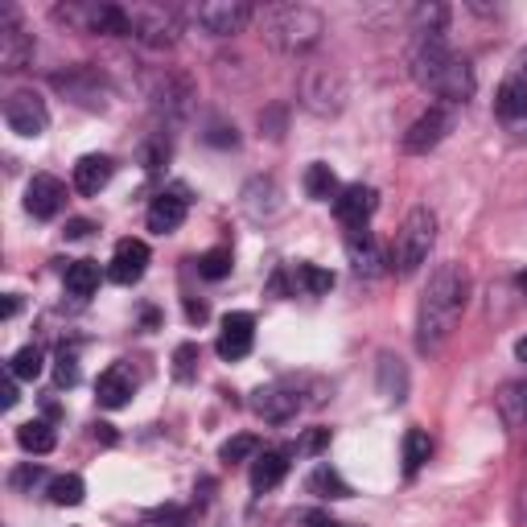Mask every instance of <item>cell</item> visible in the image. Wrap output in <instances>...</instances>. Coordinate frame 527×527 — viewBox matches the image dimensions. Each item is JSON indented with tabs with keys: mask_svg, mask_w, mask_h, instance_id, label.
<instances>
[{
	"mask_svg": "<svg viewBox=\"0 0 527 527\" xmlns=\"http://www.w3.org/2000/svg\"><path fill=\"white\" fill-rule=\"evenodd\" d=\"M206 140L210 145H219V149H227V145H235V124L227 128V124H210V132H206Z\"/></svg>",
	"mask_w": 527,
	"mask_h": 527,
	"instance_id": "38",
	"label": "cell"
},
{
	"mask_svg": "<svg viewBox=\"0 0 527 527\" xmlns=\"http://www.w3.org/2000/svg\"><path fill=\"white\" fill-rule=\"evenodd\" d=\"M519 289H523V293H527V272H523V276H519Z\"/></svg>",
	"mask_w": 527,
	"mask_h": 527,
	"instance_id": "49",
	"label": "cell"
},
{
	"mask_svg": "<svg viewBox=\"0 0 527 527\" xmlns=\"http://www.w3.org/2000/svg\"><path fill=\"white\" fill-rule=\"evenodd\" d=\"M13 404H17V383L9 375V383H5V408H13Z\"/></svg>",
	"mask_w": 527,
	"mask_h": 527,
	"instance_id": "47",
	"label": "cell"
},
{
	"mask_svg": "<svg viewBox=\"0 0 527 527\" xmlns=\"http://www.w3.org/2000/svg\"><path fill=\"white\" fill-rule=\"evenodd\" d=\"M186 210H190V198L182 194V190H165V194H157L153 198V206H149V231H157V235H173L182 223H186Z\"/></svg>",
	"mask_w": 527,
	"mask_h": 527,
	"instance_id": "17",
	"label": "cell"
},
{
	"mask_svg": "<svg viewBox=\"0 0 527 527\" xmlns=\"http://www.w3.org/2000/svg\"><path fill=\"white\" fill-rule=\"evenodd\" d=\"M62 206H66V186L54 173H38V178L25 186V210L33 219H58Z\"/></svg>",
	"mask_w": 527,
	"mask_h": 527,
	"instance_id": "14",
	"label": "cell"
},
{
	"mask_svg": "<svg viewBox=\"0 0 527 527\" xmlns=\"http://www.w3.org/2000/svg\"><path fill=\"white\" fill-rule=\"evenodd\" d=\"M99 289V268L91 260H75V264H66V293H75V297H91Z\"/></svg>",
	"mask_w": 527,
	"mask_h": 527,
	"instance_id": "28",
	"label": "cell"
},
{
	"mask_svg": "<svg viewBox=\"0 0 527 527\" xmlns=\"http://www.w3.org/2000/svg\"><path fill=\"white\" fill-rule=\"evenodd\" d=\"M293 285H297L301 293H309V297H322V293L334 289V272H326V268H318V264H297Z\"/></svg>",
	"mask_w": 527,
	"mask_h": 527,
	"instance_id": "30",
	"label": "cell"
},
{
	"mask_svg": "<svg viewBox=\"0 0 527 527\" xmlns=\"http://www.w3.org/2000/svg\"><path fill=\"white\" fill-rule=\"evenodd\" d=\"M252 17H256V9L248 5V0H202V5H194V21L210 33V38L243 33Z\"/></svg>",
	"mask_w": 527,
	"mask_h": 527,
	"instance_id": "7",
	"label": "cell"
},
{
	"mask_svg": "<svg viewBox=\"0 0 527 527\" xmlns=\"http://www.w3.org/2000/svg\"><path fill=\"white\" fill-rule=\"evenodd\" d=\"M128 38L145 42L153 50H169L178 42V17L161 5H132L128 9Z\"/></svg>",
	"mask_w": 527,
	"mask_h": 527,
	"instance_id": "6",
	"label": "cell"
},
{
	"mask_svg": "<svg viewBox=\"0 0 527 527\" xmlns=\"http://www.w3.org/2000/svg\"><path fill=\"white\" fill-rule=\"evenodd\" d=\"M153 99H157V112H161V116H169V120H182V116L190 112V99H194V91H190V79H182V75H165V79L157 83Z\"/></svg>",
	"mask_w": 527,
	"mask_h": 527,
	"instance_id": "21",
	"label": "cell"
},
{
	"mask_svg": "<svg viewBox=\"0 0 527 527\" xmlns=\"http://www.w3.org/2000/svg\"><path fill=\"white\" fill-rule=\"evenodd\" d=\"M54 379H58V388H75V383H79V363H75V355H66V350H62V355L54 359Z\"/></svg>",
	"mask_w": 527,
	"mask_h": 527,
	"instance_id": "37",
	"label": "cell"
},
{
	"mask_svg": "<svg viewBox=\"0 0 527 527\" xmlns=\"http://www.w3.org/2000/svg\"><path fill=\"white\" fill-rule=\"evenodd\" d=\"M243 210L264 223V219H276L280 215V186L272 178H252L248 186H243Z\"/></svg>",
	"mask_w": 527,
	"mask_h": 527,
	"instance_id": "20",
	"label": "cell"
},
{
	"mask_svg": "<svg viewBox=\"0 0 527 527\" xmlns=\"http://www.w3.org/2000/svg\"><path fill=\"white\" fill-rule=\"evenodd\" d=\"M309 490H313V495H322V499H346L350 495V486L342 482V474L330 470V466H318L309 474Z\"/></svg>",
	"mask_w": 527,
	"mask_h": 527,
	"instance_id": "32",
	"label": "cell"
},
{
	"mask_svg": "<svg viewBox=\"0 0 527 527\" xmlns=\"http://www.w3.org/2000/svg\"><path fill=\"white\" fill-rule=\"evenodd\" d=\"M449 128H453V112L449 108H429L420 120H412V128L404 132V153H412V157H420V153H429V149H437L441 140L449 136Z\"/></svg>",
	"mask_w": 527,
	"mask_h": 527,
	"instance_id": "10",
	"label": "cell"
},
{
	"mask_svg": "<svg viewBox=\"0 0 527 527\" xmlns=\"http://www.w3.org/2000/svg\"><path fill=\"white\" fill-rule=\"evenodd\" d=\"M293 523H305V527H346V523L326 519L322 511H301V515H293Z\"/></svg>",
	"mask_w": 527,
	"mask_h": 527,
	"instance_id": "41",
	"label": "cell"
},
{
	"mask_svg": "<svg viewBox=\"0 0 527 527\" xmlns=\"http://www.w3.org/2000/svg\"><path fill=\"white\" fill-rule=\"evenodd\" d=\"M523 507H527V499H523Z\"/></svg>",
	"mask_w": 527,
	"mask_h": 527,
	"instance_id": "50",
	"label": "cell"
},
{
	"mask_svg": "<svg viewBox=\"0 0 527 527\" xmlns=\"http://www.w3.org/2000/svg\"><path fill=\"white\" fill-rule=\"evenodd\" d=\"M252 342H256V318H252V313H243V309L227 313V318H223V330H219V342H215L219 359H227V363L248 359Z\"/></svg>",
	"mask_w": 527,
	"mask_h": 527,
	"instance_id": "11",
	"label": "cell"
},
{
	"mask_svg": "<svg viewBox=\"0 0 527 527\" xmlns=\"http://www.w3.org/2000/svg\"><path fill=\"white\" fill-rule=\"evenodd\" d=\"M194 375H198V346L194 342H182L178 350H173V379L190 383Z\"/></svg>",
	"mask_w": 527,
	"mask_h": 527,
	"instance_id": "35",
	"label": "cell"
},
{
	"mask_svg": "<svg viewBox=\"0 0 527 527\" xmlns=\"http://www.w3.org/2000/svg\"><path fill=\"white\" fill-rule=\"evenodd\" d=\"M466 297H470V276L462 264H441L429 276L425 297H420V309H416V346L425 355H437L445 346V338L453 334L466 309Z\"/></svg>",
	"mask_w": 527,
	"mask_h": 527,
	"instance_id": "1",
	"label": "cell"
},
{
	"mask_svg": "<svg viewBox=\"0 0 527 527\" xmlns=\"http://www.w3.org/2000/svg\"><path fill=\"white\" fill-rule=\"evenodd\" d=\"M132 392H136V379H132V371L128 367H108L99 375V383H95V400H99V408H124L128 400H132Z\"/></svg>",
	"mask_w": 527,
	"mask_h": 527,
	"instance_id": "19",
	"label": "cell"
},
{
	"mask_svg": "<svg viewBox=\"0 0 527 527\" xmlns=\"http://www.w3.org/2000/svg\"><path fill=\"white\" fill-rule=\"evenodd\" d=\"M429 453H433V437L425 429H408L404 433V474H416L429 462Z\"/></svg>",
	"mask_w": 527,
	"mask_h": 527,
	"instance_id": "29",
	"label": "cell"
},
{
	"mask_svg": "<svg viewBox=\"0 0 527 527\" xmlns=\"http://www.w3.org/2000/svg\"><path fill=\"white\" fill-rule=\"evenodd\" d=\"M334 215L342 219V227H367V219L375 215V190L355 182L346 186L338 198H334Z\"/></svg>",
	"mask_w": 527,
	"mask_h": 527,
	"instance_id": "16",
	"label": "cell"
},
{
	"mask_svg": "<svg viewBox=\"0 0 527 527\" xmlns=\"http://www.w3.org/2000/svg\"><path fill=\"white\" fill-rule=\"evenodd\" d=\"M305 194H309L313 202H330V198H338L342 186H338V178H334V169L322 165V161H313V165L305 169Z\"/></svg>",
	"mask_w": 527,
	"mask_h": 527,
	"instance_id": "25",
	"label": "cell"
},
{
	"mask_svg": "<svg viewBox=\"0 0 527 527\" xmlns=\"http://www.w3.org/2000/svg\"><path fill=\"white\" fill-rule=\"evenodd\" d=\"M50 499H54L58 507H79V503L87 499V482H83L79 474H58V478L50 482Z\"/></svg>",
	"mask_w": 527,
	"mask_h": 527,
	"instance_id": "31",
	"label": "cell"
},
{
	"mask_svg": "<svg viewBox=\"0 0 527 527\" xmlns=\"http://www.w3.org/2000/svg\"><path fill=\"white\" fill-rule=\"evenodd\" d=\"M83 235H91V223L87 219H70L66 223V239H83Z\"/></svg>",
	"mask_w": 527,
	"mask_h": 527,
	"instance_id": "44",
	"label": "cell"
},
{
	"mask_svg": "<svg viewBox=\"0 0 527 527\" xmlns=\"http://www.w3.org/2000/svg\"><path fill=\"white\" fill-rule=\"evenodd\" d=\"M285 474H289V453L285 449H264L252 462V490L256 495H268V490H276L280 482H285Z\"/></svg>",
	"mask_w": 527,
	"mask_h": 527,
	"instance_id": "22",
	"label": "cell"
},
{
	"mask_svg": "<svg viewBox=\"0 0 527 527\" xmlns=\"http://www.w3.org/2000/svg\"><path fill=\"white\" fill-rule=\"evenodd\" d=\"M33 482H42V466H21V470L13 474V486H17V490H25V486H33Z\"/></svg>",
	"mask_w": 527,
	"mask_h": 527,
	"instance_id": "42",
	"label": "cell"
},
{
	"mask_svg": "<svg viewBox=\"0 0 527 527\" xmlns=\"http://www.w3.org/2000/svg\"><path fill=\"white\" fill-rule=\"evenodd\" d=\"M145 268H149V243L145 239H120L116 252H112L108 276L116 285H136V280L145 276Z\"/></svg>",
	"mask_w": 527,
	"mask_h": 527,
	"instance_id": "15",
	"label": "cell"
},
{
	"mask_svg": "<svg viewBox=\"0 0 527 527\" xmlns=\"http://www.w3.org/2000/svg\"><path fill=\"white\" fill-rule=\"evenodd\" d=\"M322 13L318 9H309V5H276L264 13V33H268V42L276 50H285V54H301L309 50L313 42L322 38Z\"/></svg>",
	"mask_w": 527,
	"mask_h": 527,
	"instance_id": "2",
	"label": "cell"
},
{
	"mask_svg": "<svg viewBox=\"0 0 527 527\" xmlns=\"http://www.w3.org/2000/svg\"><path fill=\"white\" fill-rule=\"evenodd\" d=\"M495 404H499V416L507 420L511 429H515V425H527V379L507 383V388L495 396Z\"/></svg>",
	"mask_w": 527,
	"mask_h": 527,
	"instance_id": "24",
	"label": "cell"
},
{
	"mask_svg": "<svg viewBox=\"0 0 527 527\" xmlns=\"http://www.w3.org/2000/svg\"><path fill=\"white\" fill-rule=\"evenodd\" d=\"M54 87L66 99H75L79 108H87V112L108 108V87H103V79L95 75V70H87V66H75V70H66V75H54Z\"/></svg>",
	"mask_w": 527,
	"mask_h": 527,
	"instance_id": "9",
	"label": "cell"
},
{
	"mask_svg": "<svg viewBox=\"0 0 527 527\" xmlns=\"http://www.w3.org/2000/svg\"><path fill=\"white\" fill-rule=\"evenodd\" d=\"M507 83H515V87H523V91H527V50H519V54H515V62H511V75H507Z\"/></svg>",
	"mask_w": 527,
	"mask_h": 527,
	"instance_id": "40",
	"label": "cell"
},
{
	"mask_svg": "<svg viewBox=\"0 0 527 527\" xmlns=\"http://www.w3.org/2000/svg\"><path fill=\"white\" fill-rule=\"evenodd\" d=\"M231 248H215V252H206L202 260H198V272L206 276V280H227L231 276Z\"/></svg>",
	"mask_w": 527,
	"mask_h": 527,
	"instance_id": "34",
	"label": "cell"
},
{
	"mask_svg": "<svg viewBox=\"0 0 527 527\" xmlns=\"http://www.w3.org/2000/svg\"><path fill=\"white\" fill-rule=\"evenodd\" d=\"M42 363H46L42 359V346H21L17 355L9 359V375L13 379H38L42 375Z\"/></svg>",
	"mask_w": 527,
	"mask_h": 527,
	"instance_id": "33",
	"label": "cell"
},
{
	"mask_svg": "<svg viewBox=\"0 0 527 527\" xmlns=\"http://www.w3.org/2000/svg\"><path fill=\"white\" fill-rule=\"evenodd\" d=\"M379 392L388 396V400H404V392H408V371H404V363L400 359H392V355H383L379 359Z\"/></svg>",
	"mask_w": 527,
	"mask_h": 527,
	"instance_id": "27",
	"label": "cell"
},
{
	"mask_svg": "<svg viewBox=\"0 0 527 527\" xmlns=\"http://www.w3.org/2000/svg\"><path fill=\"white\" fill-rule=\"evenodd\" d=\"M326 445H330V429H313V433H305L301 453H322Z\"/></svg>",
	"mask_w": 527,
	"mask_h": 527,
	"instance_id": "39",
	"label": "cell"
},
{
	"mask_svg": "<svg viewBox=\"0 0 527 527\" xmlns=\"http://www.w3.org/2000/svg\"><path fill=\"white\" fill-rule=\"evenodd\" d=\"M256 449H260V441H256L252 433H239V437H231V441L219 449V458H223V462H248V458H256Z\"/></svg>",
	"mask_w": 527,
	"mask_h": 527,
	"instance_id": "36",
	"label": "cell"
},
{
	"mask_svg": "<svg viewBox=\"0 0 527 527\" xmlns=\"http://www.w3.org/2000/svg\"><path fill=\"white\" fill-rule=\"evenodd\" d=\"M54 17L79 33H103V38H120L128 33V9L120 5H103V0H70V5H58Z\"/></svg>",
	"mask_w": 527,
	"mask_h": 527,
	"instance_id": "5",
	"label": "cell"
},
{
	"mask_svg": "<svg viewBox=\"0 0 527 527\" xmlns=\"http://www.w3.org/2000/svg\"><path fill=\"white\" fill-rule=\"evenodd\" d=\"M5 124L25 136V140H38L50 128V112H46V99L33 95V91H13L5 103Z\"/></svg>",
	"mask_w": 527,
	"mask_h": 527,
	"instance_id": "8",
	"label": "cell"
},
{
	"mask_svg": "<svg viewBox=\"0 0 527 527\" xmlns=\"http://www.w3.org/2000/svg\"><path fill=\"white\" fill-rule=\"evenodd\" d=\"M54 441H58V437H54V425H50V420H29V425L17 429V445H21L25 453H33V458L50 453Z\"/></svg>",
	"mask_w": 527,
	"mask_h": 527,
	"instance_id": "26",
	"label": "cell"
},
{
	"mask_svg": "<svg viewBox=\"0 0 527 527\" xmlns=\"http://www.w3.org/2000/svg\"><path fill=\"white\" fill-rule=\"evenodd\" d=\"M95 441H103V445H116V429H112V425H95Z\"/></svg>",
	"mask_w": 527,
	"mask_h": 527,
	"instance_id": "46",
	"label": "cell"
},
{
	"mask_svg": "<svg viewBox=\"0 0 527 527\" xmlns=\"http://www.w3.org/2000/svg\"><path fill=\"white\" fill-rule=\"evenodd\" d=\"M33 58V38L25 33L21 17L13 9L0 13V70H25Z\"/></svg>",
	"mask_w": 527,
	"mask_h": 527,
	"instance_id": "13",
	"label": "cell"
},
{
	"mask_svg": "<svg viewBox=\"0 0 527 527\" xmlns=\"http://www.w3.org/2000/svg\"><path fill=\"white\" fill-rule=\"evenodd\" d=\"M112 173H116L112 157H103V153H87V157H79V165H75V190L91 198V194H99L103 186L112 182Z\"/></svg>",
	"mask_w": 527,
	"mask_h": 527,
	"instance_id": "23",
	"label": "cell"
},
{
	"mask_svg": "<svg viewBox=\"0 0 527 527\" xmlns=\"http://www.w3.org/2000/svg\"><path fill=\"white\" fill-rule=\"evenodd\" d=\"M153 523H161V527H182V523H186V511L165 507V511H157V515H153Z\"/></svg>",
	"mask_w": 527,
	"mask_h": 527,
	"instance_id": "43",
	"label": "cell"
},
{
	"mask_svg": "<svg viewBox=\"0 0 527 527\" xmlns=\"http://www.w3.org/2000/svg\"><path fill=\"white\" fill-rule=\"evenodd\" d=\"M515 359H519V363H527V334L515 342Z\"/></svg>",
	"mask_w": 527,
	"mask_h": 527,
	"instance_id": "48",
	"label": "cell"
},
{
	"mask_svg": "<svg viewBox=\"0 0 527 527\" xmlns=\"http://www.w3.org/2000/svg\"><path fill=\"white\" fill-rule=\"evenodd\" d=\"M433 243H437V219H433V210L429 206L408 210V219L400 223L396 243H392V268L400 276H412L420 264L429 260Z\"/></svg>",
	"mask_w": 527,
	"mask_h": 527,
	"instance_id": "4",
	"label": "cell"
},
{
	"mask_svg": "<svg viewBox=\"0 0 527 527\" xmlns=\"http://www.w3.org/2000/svg\"><path fill=\"white\" fill-rule=\"evenodd\" d=\"M346 256H350V264H355L359 276H379L383 272V252H379V243L367 227H346Z\"/></svg>",
	"mask_w": 527,
	"mask_h": 527,
	"instance_id": "18",
	"label": "cell"
},
{
	"mask_svg": "<svg viewBox=\"0 0 527 527\" xmlns=\"http://www.w3.org/2000/svg\"><path fill=\"white\" fill-rule=\"evenodd\" d=\"M186 318H190V322H194V326H202V322H206V305H202V301H194V297H190V301H186Z\"/></svg>",
	"mask_w": 527,
	"mask_h": 527,
	"instance_id": "45",
	"label": "cell"
},
{
	"mask_svg": "<svg viewBox=\"0 0 527 527\" xmlns=\"http://www.w3.org/2000/svg\"><path fill=\"white\" fill-rule=\"evenodd\" d=\"M297 408H301L297 383H268V388H260L252 396V412L264 416L268 425H285L289 416H297Z\"/></svg>",
	"mask_w": 527,
	"mask_h": 527,
	"instance_id": "12",
	"label": "cell"
},
{
	"mask_svg": "<svg viewBox=\"0 0 527 527\" xmlns=\"http://www.w3.org/2000/svg\"><path fill=\"white\" fill-rule=\"evenodd\" d=\"M458 62V54L449 50L445 29H412V46H408V75L416 87H425L437 95V87L445 83L449 66Z\"/></svg>",
	"mask_w": 527,
	"mask_h": 527,
	"instance_id": "3",
	"label": "cell"
}]
</instances>
